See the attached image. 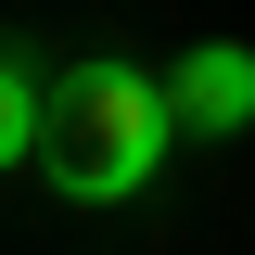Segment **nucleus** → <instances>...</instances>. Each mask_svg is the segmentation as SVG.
<instances>
[{"label": "nucleus", "mask_w": 255, "mask_h": 255, "mask_svg": "<svg viewBox=\"0 0 255 255\" xmlns=\"http://www.w3.org/2000/svg\"><path fill=\"white\" fill-rule=\"evenodd\" d=\"M166 102H179V128H204V140L255 128V51H243V38H204V51H179V64H166Z\"/></svg>", "instance_id": "f03ea898"}, {"label": "nucleus", "mask_w": 255, "mask_h": 255, "mask_svg": "<svg viewBox=\"0 0 255 255\" xmlns=\"http://www.w3.org/2000/svg\"><path fill=\"white\" fill-rule=\"evenodd\" d=\"M166 140H179L166 77H140V64H64V77H51L38 166H51L64 204H128V191H153Z\"/></svg>", "instance_id": "f257e3e1"}, {"label": "nucleus", "mask_w": 255, "mask_h": 255, "mask_svg": "<svg viewBox=\"0 0 255 255\" xmlns=\"http://www.w3.org/2000/svg\"><path fill=\"white\" fill-rule=\"evenodd\" d=\"M38 128H51V77H38L26 51H0V166H26Z\"/></svg>", "instance_id": "7ed1b4c3"}]
</instances>
